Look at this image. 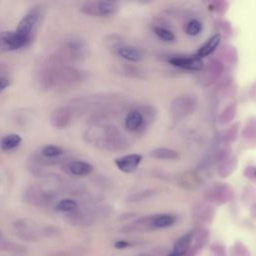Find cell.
Masks as SVG:
<instances>
[{
  "mask_svg": "<svg viewBox=\"0 0 256 256\" xmlns=\"http://www.w3.org/2000/svg\"><path fill=\"white\" fill-rule=\"evenodd\" d=\"M154 33L162 40L165 42H173L176 40L175 34L167 27L163 26H156L154 27Z\"/></svg>",
  "mask_w": 256,
  "mask_h": 256,
  "instance_id": "obj_30",
  "label": "cell"
},
{
  "mask_svg": "<svg viewBox=\"0 0 256 256\" xmlns=\"http://www.w3.org/2000/svg\"><path fill=\"white\" fill-rule=\"evenodd\" d=\"M149 155L152 158L159 160H176L179 158L177 151L167 148V147H158L149 152Z\"/></svg>",
  "mask_w": 256,
  "mask_h": 256,
  "instance_id": "obj_22",
  "label": "cell"
},
{
  "mask_svg": "<svg viewBox=\"0 0 256 256\" xmlns=\"http://www.w3.org/2000/svg\"><path fill=\"white\" fill-rule=\"evenodd\" d=\"M245 176L250 180L256 179V167H253V166L247 167L245 170Z\"/></svg>",
  "mask_w": 256,
  "mask_h": 256,
  "instance_id": "obj_41",
  "label": "cell"
},
{
  "mask_svg": "<svg viewBox=\"0 0 256 256\" xmlns=\"http://www.w3.org/2000/svg\"><path fill=\"white\" fill-rule=\"evenodd\" d=\"M169 63L175 67L189 71H201L204 67L201 58L197 57L196 55L172 56L169 59Z\"/></svg>",
  "mask_w": 256,
  "mask_h": 256,
  "instance_id": "obj_11",
  "label": "cell"
},
{
  "mask_svg": "<svg viewBox=\"0 0 256 256\" xmlns=\"http://www.w3.org/2000/svg\"><path fill=\"white\" fill-rule=\"evenodd\" d=\"M239 126L240 124L239 123H236V124H233L232 126H230L223 134V140L225 142H234L236 139H237V136H238V132H239Z\"/></svg>",
  "mask_w": 256,
  "mask_h": 256,
  "instance_id": "obj_35",
  "label": "cell"
},
{
  "mask_svg": "<svg viewBox=\"0 0 256 256\" xmlns=\"http://www.w3.org/2000/svg\"><path fill=\"white\" fill-rule=\"evenodd\" d=\"M114 246H115L116 248L121 249V248H125V247H127V246H130V243H128V242H126V241H118V242H116V243L114 244Z\"/></svg>",
  "mask_w": 256,
  "mask_h": 256,
  "instance_id": "obj_43",
  "label": "cell"
},
{
  "mask_svg": "<svg viewBox=\"0 0 256 256\" xmlns=\"http://www.w3.org/2000/svg\"><path fill=\"white\" fill-rule=\"evenodd\" d=\"M220 30L222 31V33L226 34V35H230L231 34V31H232V28H231V25H230V22L227 21V20H220L219 21V24H218Z\"/></svg>",
  "mask_w": 256,
  "mask_h": 256,
  "instance_id": "obj_39",
  "label": "cell"
},
{
  "mask_svg": "<svg viewBox=\"0 0 256 256\" xmlns=\"http://www.w3.org/2000/svg\"><path fill=\"white\" fill-rule=\"evenodd\" d=\"M220 40H221V34L220 33H216L213 36H211L207 42L205 44H203L199 50L197 51L196 56L201 58V57H206L209 56L210 54H212L216 48L219 46L220 44Z\"/></svg>",
  "mask_w": 256,
  "mask_h": 256,
  "instance_id": "obj_21",
  "label": "cell"
},
{
  "mask_svg": "<svg viewBox=\"0 0 256 256\" xmlns=\"http://www.w3.org/2000/svg\"><path fill=\"white\" fill-rule=\"evenodd\" d=\"M65 170L73 176H86L92 172L93 166L86 161L73 160L65 165Z\"/></svg>",
  "mask_w": 256,
  "mask_h": 256,
  "instance_id": "obj_17",
  "label": "cell"
},
{
  "mask_svg": "<svg viewBox=\"0 0 256 256\" xmlns=\"http://www.w3.org/2000/svg\"><path fill=\"white\" fill-rule=\"evenodd\" d=\"M242 137L243 140L248 144L256 145V117H251L248 119L243 128Z\"/></svg>",
  "mask_w": 256,
  "mask_h": 256,
  "instance_id": "obj_23",
  "label": "cell"
},
{
  "mask_svg": "<svg viewBox=\"0 0 256 256\" xmlns=\"http://www.w3.org/2000/svg\"><path fill=\"white\" fill-rule=\"evenodd\" d=\"M21 141H22V139L18 134L11 133V134H8V135H5L4 137H2V139L0 140V146H1L2 150L9 151V150H12V149L16 148L17 146H19Z\"/></svg>",
  "mask_w": 256,
  "mask_h": 256,
  "instance_id": "obj_25",
  "label": "cell"
},
{
  "mask_svg": "<svg viewBox=\"0 0 256 256\" xmlns=\"http://www.w3.org/2000/svg\"><path fill=\"white\" fill-rule=\"evenodd\" d=\"M118 10V3L113 1H88L80 7L82 13L97 17H110L115 15Z\"/></svg>",
  "mask_w": 256,
  "mask_h": 256,
  "instance_id": "obj_6",
  "label": "cell"
},
{
  "mask_svg": "<svg viewBox=\"0 0 256 256\" xmlns=\"http://www.w3.org/2000/svg\"><path fill=\"white\" fill-rule=\"evenodd\" d=\"M202 23L197 20V19H191L187 22V24L185 25V32L186 34L190 35V36H196V35H199L202 31Z\"/></svg>",
  "mask_w": 256,
  "mask_h": 256,
  "instance_id": "obj_33",
  "label": "cell"
},
{
  "mask_svg": "<svg viewBox=\"0 0 256 256\" xmlns=\"http://www.w3.org/2000/svg\"><path fill=\"white\" fill-rule=\"evenodd\" d=\"M104 44L107 49L112 51L113 53H117L118 50L124 45L123 38L118 34H110L105 37Z\"/></svg>",
  "mask_w": 256,
  "mask_h": 256,
  "instance_id": "obj_26",
  "label": "cell"
},
{
  "mask_svg": "<svg viewBox=\"0 0 256 256\" xmlns=\"http://www.w3.org/2000/svg\"><path fill=\"white\" fill-rule=\"evenodd\" d=\"M236 105L234 103L226 106L219 115V123L221 125H227L228 123H230L236 115Z\"/></svg>",
  "mask_w": 256,
  "mask_h": 256,
  "instance_id": "obj_28",
  "label": "cell"
},
{
  "mask_svg": "<svg viewBox=\"0 0 256 256\" xmlns=\"http://www.w3.org/2000/svg\"><path fill=\"white\" fill-rule=\"evenodd\" d=\"M250 214H251V216H252L254 219H256V202L251 206Z\"/></svg>",
  "mask_w": 256,
  "mask_h": 256,
  "instance_id": "obj_44",
  "label": "cell"
},
{
  "mask_svg": "<svg viewBox=\"0 0 256 256\" xmlns=\"http://www.w3.org/2000/svg\"><path fill=\"white\" fill-rule=\"evenodd\" d=\"M142 161V156L140 154H127L118 157L114 160L116 167L124 173L134 172Z\"/></svg>",
  "mask_w": 256,
  "mask_h": 256,
  "instance_id": "obj_13",
  "label": "cell"
},
{
  "mask_svg": "<svg viewBox=\"0 0 256 256\" xmlns=\"http://www.w3.org/2000/svg\"><path fill=\"white\" fill-rule=\"evenodd\" d=\"M193 235L194 232L190 231L187 232L185 234H183L182 236H180L174 243L173 248L169 254V256H183L187 253V251L189 250L192 240H193Z\"/></svg>",
  "mask_w": 256,
  "mask_h": 256,
  "instance_id": "obj_16",
  "label": "cell"
},
{
  "mask_svg": "<svg viewBox=\"0 0 256 256\" xmlns=\"http://www.w3.org/2000/svg\"><path fill=\"white\" fill-rule=\"evenodd\" d=\"M87 50L86 42L79 37L73 36L64 43L56 53V56H53L52 62L63 64L64 61L81 60L86 56Z\"/></svg>",
  "mask_w": 256,
  "mask_h": 256,
  "instance_id": "obj_3",
  "label": "cell"
},
{
  "mask_svg": "<svg viewBox=\"0 0 256 256\" xmlns=\"http://www.w3.org/2000/svg\"><path fill=\"white\" fill-rule=\"evenodd\" d=\"M214 209L211 206H204L198 213L199 222L203 225H209L213 221Z\"/></svg>",
  "mask_w": 256,
  "mask_h": 256,
  "instance_id": "obj_31",
  "label": "cell"
},
{
  "mask_svg": "<svg viewBox=\"0 0 256 256\" xmlns=\"http://www.w3.org/2000/svg\"><path fill=\"white\" fill-rule=\"evenodd\" d=\"M177 183L184 189L195 190L200 186L201 181L197 174L193 173L192 171H186L177 176Z\"/></svg>",
  "mask_w": 256,
  "mask_h": 256,
  "instance_id": "obj_18",
  "label": "cell"
},
{
  "mask_svg": "<svg viewBox=\"0 0 256 256\" xmlns=\"http://www.w3.org/2000/svg\"><path fill=\"white\" fill-rule=\"evenodd\" d=\"M236 168H237V159L234 156L228 154L219 161L217 174L219 175V177L225 178V177H228L230 174H232Z\"/></svg>",
  "mask_w": 256,
  "mask_h": 256,
  "instance_id": "obj_20",
  "label": "cell"
},
{
  "mask_svg": "<svg viewBox=\"0 0 256 256\" xmlns=\"http://www.w3.org/2000/svg\"><path fill=\"white\" fill-rule=\"evenodd\" d=\"M231 256H251V254L242 242L237 241L231 248Z\"/></svg>",
  "mask_w": 256,
  "mask_h": 256,
  "instance_id": "obj_36",
  "label": "cell"
},
{
  "mask_svg": "<svg viewBox=\"0 0 256 256\" xmlns=\"http://www.w3.org/2000/svg\"><path fill=\"white\" fill-rule=\"evenodd\" d=\"M77 206H78V204L75 200L70 199V198H66V199L60 200L56 204L55 209L57 211H60V212H72L77 208Z\"/></svg>",
  "mask_w": 256,
  "mask_h": 256,
  "instance_id": "obj_32",
  "label": "cell"
},
{
  "mask_svg": "<svg viewBox=\"0 0 256 256\" xmlns=\"http://www.w3.org/2000/svg\"><path fill=\"white\" fill-rule=\"evenodd\" d=\"M124 124H125V128L128 131L135 132V133L141 132L148 125L146 119L144 118L143 114L138 108L130 110L127 113L124 120Z\"/></svg>",
  "mask_w": 256,
  "mask_h": 256,
  "instance_id": "obj_12",
  "label": "cell"
},
{
  "mask_svg": "<svg viewBox=\"0 0 256 256\" xmlns=\"http://www.w3.org/2000/svg\"><path fill=\"white\" fill-rule=\"evenodd\" d=\"M221 55L223 59L230 64H235L237 62V50L233 45H224L221 50Z\"/></svg>",
  "mask_w": 256,
  "mask_h": 256,
  "instance_id": "obj_29",
  "label": "cell"
},
{
  "mask_svg": "<svg viewBox=\"0 0 256 256\" xmlns=\"http://www.w3.org/2000/svg\"><path fill=\"white\" fill-rule=\"evenodd\" d=\"M54 197L46 193L39 186H30L24 191V199L31 205L34 206H46Z\"/></svg>",
  "mask_w": 256,
  "mask_h": 256,
  "instance_id": "obj_10",
  "label": "cell"
},
{
  "mask_svg": "<svg viewBox=\"0 0 256 256\" xmlns=\"http://www.w3.org/2000/svg\"><path fill=\"white\" fill-rule=\"evenodd\" d=\"M154 215L144 216L134 220L133 222L129 223L125 227H123L122 231L125 233H132V232H147L154 229Z\"/></svg>",
  "mask_w": 256,
  "mask_h": 256,
  "instance_id": "obj_15",
  "label": "cell"
},
{
  "mask_svg": "<svg viewBox=\"0 0 256 256\" xmlns=\"http://www.w3.org/2000/svg\"><path fill=\"white\" fill-rule=\"evenodd\" d=\"M176 222V217L172 214H155L154 229H164L172 226Z\"/></svg>",
  "mask_w": 256,
  "mask_h": 256,
  "instance_id": "obj_24",
  "label": "cell"
},
{
  "mask_svg": "<svg viewBox=\"0 0 256 256\" xmlns=\"http://www.w3.org/2000/svg\"><path fill=\"white\" fill-rule=\"evenodd\" d=\"M211 253L214 256H227L225 248L220 244H213L211 246Z\"/></svg>",
  "mask_w": 256,
  "mask_h": 256,
  "instance_id": "obj_38",
  "label": "cell"
},
{
  "mask_svg": "<svg viewBox=\"0 0 256 256\" xmlns=\"http://www.w3.org/2000/svg\"><path fill=\"white\" fill-rule=\"evenodd\" d=\"M84 74L77 68L65 64L53 63L40 70L36 77L37 87L48 90L53 87L73 85L82 81Z\"/></svg>",
  "mask_w": 256,
  "mask_h": 256,
  "instance_id": "obj_2",
  "label": "cell"
},
{
  "mask_svg": "<svg viewBox=\"0 0 256 256\" xmlns=\"http://www.w3.org/2000/svg\"><path fill=\"white\" fill-rule=\"evenodd\" d=\"M116 72L120 75L131 77V78H142V73L140 69L133 65L128 64H121L116 67Z\"/></svg>",
  "mask_w": 256,
  "mask_h": 256,
  "instance_id": "obj_27",
  "label": "cell"
},
{
  "mask_svg": "<svg viewBox=\"0 0 256 256\" xmlns=\"http://www.w3.org/2000/svg\"><path fill=\"white\" fill-rule=\"evenodd\" d=\"M9 79L4 76H0V93L9 86Z\"/></svg>",
  "mask_w": 256,
  "mask_h": 256,
  "instance_id": "obj_42",
  "label": "cell"
},
{
  "mask_svg": "<svg viewBox=\"0 0 256 256\" xmlns=\"http://www.w3.org/2000/svg\"><path fill=\"white\" fill-rule=\"evenodd\" d=\"M224 71L223 63L218 59L210 60L203 72V78L201 79L204 85H209L216 79H218Z\"/></svg>",
  "mask_w": 256,
  "mask_h": 256,
  "instance_id": "obj_14",
  "label": "cell"
},
{
  "mask_svg": "<svg viewBox=\"0 0 256 256\" xmlns=\"http://www.w3.org/2000/svg\"><path fill=\"white\" fill-rule=\"evenodd\" d=\"M155 194H156V191H155V190H152V189H148V190H144V191H141V192H137V193L131 195V196L128 198V202L133 203V202L144 201V200H147V199L151 198V197L154 196Z\"/></svg>",
  "mask_w": 256,
  "mask_h": 256,
  "instance_id": "obj_34",
  "label": "cell"
},
{
  "mask_svg": "<svg viewBox=\"0 0 256 256\" xmlns=\"http://www.w3.org/2000/svg\"><path fill=\"white\" fill-rule=\"evenodd\" d=\"M197 108V99L191 94L176 96L170 104L169 112L174 120H181L194 113Z\"/></svg>",
  "mask_w": 256,
  "mask_h": 256,
  "instance_id": "obj_4",
  "label": "cell"
},
{
  "mask_svg": "<svg viewBox=\"0 0 256 256\" xmlns=\"http://www.w3.org/2000/svg\"><path fill=\"white\" fill-rule=\"evenodd\" d=\"M89 144L108 151H123L129 147V141L119 128L113 124L94 123L83 134Z\"/></svg>",
  "mask_w": 256,
  "mask_h": 256,
  "instance_id": "obj_1",
  "label": "cell"
},
{
  "mask_svg": "<svg viewBox=\"0 0 256 256\" xmlns=\"http://www.w3.org/2000/svg\"><path fill=\"white\" fill-rule=\"evenodd\" d=\"M213 10L218 12V13H224L227 9V3L224 1H217V2H213Z\"/></svg>",
  "mask_w": 256,
  "mask_h": 256,
  "instance_id": "obj_40",
  "label": "cell"
},
{
  "mask_svg": "<svg viewBox=\"0 0 256 256\" xmlns=\"http://www.w3.org/2000/svg\"><path fill=\"white\" fill-rule=\"evenodd\" d=\"M30 42L18 34L16 31H3L0 33V50L1 51H14L25 47Z\"/></svg>",
  "mask_w": 256,
  "mask_h": 256,
  "instance_id": "obj_8",
  "label": "cell"
},
{
  "mask_svg": "<svg viewBox=\"0 0 256 256\" xmlns=\"http://www.w3.org/2000/svg\"><path fill=\"white\" fill-rule=\"evenodd\" d=\"M117 54L121 58L133 63L139 62L144 58V52L140 48L131 46V45H125V44L118 50Z\"/></svg>",
  "mask_w": 256,
  "mask_h": 256,
  "instance_id": "obj_19",
  "label": "cell"
},
{
  "mask_svg": "<svg viewBox=\"0 0 256 256\" xmlns=\"http://www.w3.org/2000/svg\"><path fill=\"white\" fill-rule=\"evenodd\" d=\"M205 198L210 203L221 205L233 198V190L227 183H215L206 190Z\"/></svg>",
  "mask_w": 256,
  "mask_h": 256,
  "instance_id": "obj_7",
  "label": "cell"
},
{
  "mask_svg": "<svg viewBox=\"0 0 256 256\" xmlns=\"http://www.w3.org/2000/svg\"><path fill=\"white\" fill-rule=\"evenodd\" d=\"M73 109L69 105L60 106L52 111L50 114V124L57 129L66 128L72 121Z\"/></svg>",
  "mask_w": 256,
  "mask_h": 256,
  "instance_id": "obj_9",
  "label": "cell"
},
{
  "mask_svg": "<svg viewBox=\"0 0 256 256\" xmlns=\"http://www.w3.org/2000/svg\"><path fill=\"white\" fill-rule=\"evenodd\" d=\"M208 236H209V232L206 228L202 227L200 228L194 235L193 237H195V240L198 244H204L207 242L208 240Z\"/></svg>",
  "mask_w": 256,
  "mask_h": 256,
  "instance_id": "obj_37",
  "label": "cell"
},
{
  "mask_svg": "<svg viewBox=\"0 0 256 256\" xmlns=\"http://www.w3.org/2000/svg\"><path fill=\"white\" fill-rule=\"evenodd\" d=\"M42 9L40 7H34L32 8L24 17L21 19V21L18 24V27L16 29V32L26 38L29 42H31L33 38V34L37 30L41 18H42Z\"/></svg>",
  "mask_w": 256,
  "mask_h": 256,
  "instance_id": "obj_5",
  "label": "cell"
}]
</instances>
